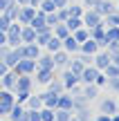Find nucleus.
<instances>
[{
	"mask_svg": "<svg viewBox=\"0 0 119 121\" xmlns=\"http://www.w3.org/2000/svg\"><path fill=\"white\" fill-rule=\"evenodd\" d=\"M99 121H108V119H106V117H101V119H99Z\"/></svg>",
	"mask_w": 119,
	"mask_h": 121,
	"instance_id": "f03ea898",
	"label": "nucleus"
},
{
	"mask_svg": "<svg viewBox=\"0 0 119 121\" xmlns=\"http://www.w3.org/2000/svg\"><path fill=\"white\" fill-rule=\"evenodd\" d=\"M103 110H106V112H112V110H115V105H112V103H103Z\"/></svg>",
	"mask_w": 119,
	"mask_h": 121,
	"instance_id": "f257e3e1",
	"label": "nucleus"
}]
</instances>
